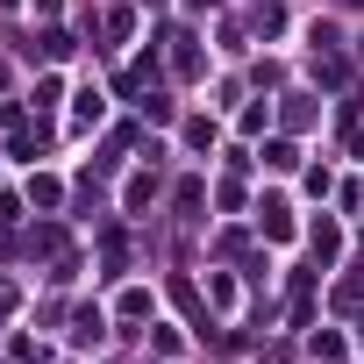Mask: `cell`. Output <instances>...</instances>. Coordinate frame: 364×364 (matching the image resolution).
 <instances>
[{
  "instance_id": "6da1fadb",
  "label": "cell",
  "mask_w": 364,
  "mask_h": 364,
  "mask_svg": "<svg viewBox=\"0 0 364 364\" xmlns=\"http://www.w3.org/2000/svg\"><path fill=\"white\" fill-rule=\"evenodd\" d=\"M336 250H343V236H336V222H321V229H314V257H321V264H328V257H336Z\"/></svg>"
},
{
  "instance_id": "7a4b0ae2",
  "label": "cell",
  "mask_w": 364,
  "mask_h": 364,
  "mask_svg": "<svg viewBox=\"0 0 364 364\" xmlns=\"http://www.w3.org/2000/svg\"><path fill=\"white\" fill-rule=\"evenodd\" d=\"M286 229H293V222H286V208H279V200H264V236H286Z\"/></svg>"
},
{
  "instance_id": "3957f363",
  "label": "cell",
  "mask_w": 364,
  "mask_h": 364,
  "mask_svg": "<svg viewBox=\"0 0 364 364\" xmlns=\"http://www.w3.org/2000/svg\"><path fill=\"white\" fill-rule=\"evenodd\" d=\"M8 307H15V293H8V286H0V314H8Z\"/></svg>"
},
{
  "instance_id": "277c9868",
  "label": "cell",
  "mask_w": 364,
  "mask_h": 364,
  "mask_svg": "<svg viewBox=\"0 0 364 364\" xmlns=\"http://www.w3.org/2000/svg\"><path fill=\"white\" fill-rule=\"evenodd\" d=\"M36 8H43V15H50V8H58V0H36Z\"/></svg>"
}]
</instances>
